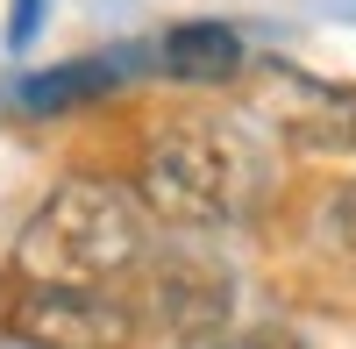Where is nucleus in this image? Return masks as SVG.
Masks as SVG:
<instances>
[{
  "mask_svg": "<svg viewBox=\"0 0 356 349\" xmlns=\"http://www.w3.org/2000/svg\"><path fill=\"white\" fill-rule=\"evenodd\" d=\"M150 264V200L122 179H65L15 236L29 285H114Z\"/></svg>",
  "mask_w": 356,
  "mask_h": 349,
  "instance_id": "f257e3e1",
  "label": "nucleus"
},
{
  "mask_svg": "<svg viewBox=\"0 0 356 349\" xmlns=\"http://www.w3.org/2000/svg\"><path fill=\"white\" fill-rule=\"evenodd\" d=\"M136 193L171 228H235L271 193V150L221 114H178L150 136Z\"/></svg>",
  "mask_w": 356,
  "mask_h": 349,
  "instance_id": "f03ea898",
  "label": "nucleus"
},
{
  "mask_svg": "<svg viewBox=\"0 0 356 349\" xmlns=\"http://www.w3.org/2000/svg\"><path fill=\"white\" fill-rule=\"evenodd\" d=\"M22 349H136V307L107 285H29L15 307Z\"/></svg>",
  "mask_w": 356,
  "mask_h": 349,
  "instance_id": "7ed1b4c3",
  "label": "nucleus"
},
{
  "mask_svg": "<svg viewBox=\"0 0 356 349\" xmlns=\"http://www.w3.org/2000/svg\"><path fill=\"white\" fill-rule=\"evenodd\" d=\"M271 122L292 150H356V86H328L271 65Z\"/></svg>",
  "mask_w": 356,
  "mask_h": 349,
  "instance_id": "20e7f679",
  "label": "nucleus"
},
{
  "mask_svg": "<svg viewBox=\"0 0 356 349\" xmlns=\"http://www.w3.org/2000/svg\"><path fill=\"white\" fill-rule=\"evenodd\" d=\"M143 72L136 50H93V57H72V65H50V72H29L15 86V107L22 114H72V107H93L107 93H122V86Z\"/></svg>",
  "mask_w": 356,
  "mask_h": 349,
  "instance_id": "39448f33",
  "label": "nucleus"
},
{
  "mask_svg": "<svg viewBox=\"0 0 356 349\" xmlns=\"http://www.w3.org/2000/svg\"><path fill=\"white\" fill-rule=\"evenodd\" d=\"M150 314H157L164 335L200 342V335H214L228 321V278L214 264H200V257H171L150 278Z\"/></svg>",
  "mask_w": 356,
  "mask_h": 349,
  "instance_id": "423d86ee",
  "label": "nucleus"
},
{
  "mask_svg": "<svg viewBox=\"0 0 356 349\" xmlns=\"http://www.w3.org/2000/svg\"><path fill=\"white\" fill-rule=\"evenodd\" d=\"M250 65V43L235 36V22H171L157 36V72L178 86H228Z\"/></svg>",
  "mask_w": 356,
  "mask_h": 349,
  "instance_id": "0eeeda50",
  "label": "nucleus"
},
{
  "mask_svg": "<svg viewBox=\"0 0 356 349\" xmlns=\"http://www.w3.org/2000/svg\"><path fill=\"white\" fill-rule=\"evenodd\" d=\"M43 22H50V0H15L8 8V50H29Z\"/></svg>",
  "mask_w": 356,
  "mask_h": 349,
  "instance_id": "6e6552de",
  "label": "nucleus"
},
{
  "mask_svg": "<svg viewBox=\"0 0 356 349\" xmlns=\"http://www.w3.org/2000/svg\"><path fill=\"white\" fill-rule=\"evenodd\" d=\"M328 236H335L342 250H356V179L328 193Z\"/></svg>",
  "mask_w": 356,
  "mask_h": 349,
  "instance_id": "1a4fd4ad",
  "label": "nucleus"
}]
</instances>
